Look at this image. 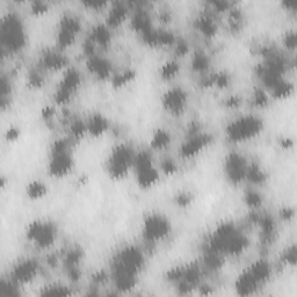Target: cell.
<instances>
[{"instance_id": "6da1fadb", "label": "cell", "mask_w": 297, "mask_h": 297, "mask_svg": "<svg viewBox=\"0 0 297 297\" xmlns=\"http://www.w3.org/2000/svg\"><path fill=\"white\" fill-rule=\"evenodd\" d=\"M143 264V253L137 247L129 246L120 251L113 262V278L116 287L121 290L134 287Z\"/></svg>"}, {"instance_id": "7a4b0ae2", "label": "cell", "mask_w": 297, "mask_h": 297, "mask_svg": "<svg viewBox=\"0 0 297 297\" xmlns=\"http://www.w3.org/2000/svg\"><path fill=\"white\" fill-rule=\"evenodd\" d=\"M247 246V238L232 224H223L214 232L209 244V250L217 253L237 254Z\"/></svg>"}, {"instance_id": "3957f363", "label": "cell", "mask_w": 297, "mask_h": 297, "mask_svg": "<svg viewBox=\"0 0 297 297\" xmlns=\"http://www.w3.org/2000/svg\"><path fill=\"white\" fill-rule=\"evenodd\" d=\"M3 47L9 51H18L26 42L25 29L18 15L9 14L3 19L0 28Z\"/></svg>"}, {"instance_id": "277c9868", "label": "cell", "mask_w": 297, "mask_h": 297, "mask_svg": "<svg viewBox=\"0 0 297 297\" xmlns=\"http://www.w3.org/2000/svg\"><path fill=\"white\" fill-rule=\"evenodd\" d=\"M260 130H262V121L259 119L254 116H243L229 124L227 132L231 140L240 142L254 137Z\"/></svg>"}, {"instance_id": "5b68a950", "label": "cell", "mask_w": 297, "mask_h": 297, "mask_svg": "<svg viewBox=\"0 0 297 297\" xmlns=\"http://www.w3.org/2000/svg\"><path fill=\"white\" fill-rule=\"evenodd\" d=\"M135 156L131 148L127 145L116 146L112 151L108 159V171L113 178H122L126 175L131 166H134Z\"/></svg>"}, {"instance_id": "8992f818", "label": "cell", "mask_w": 297, "mask_h": 297, "mask_svg": "<svg viewBox=\"0 0 297 297\" xmlns=\"http://www.w3.org/2000/svg\"><path fill=\"white\" fill-rule=\"evenodd\" d=\"M72 157L69 150V143L61 139L55 143L53 155L50 158L49 170L55 176H64L69 173L72 167Z\"/></svg>"}, {"instance_id": "52a82bcc", "label": "cell", "mask_w": 297, "mask_h": 297, "mask_svg": "<svg viewBox=\"0 0 297 297\" xmlns=\"http://www.w3.org/2000/svg\"><path fill=\"white\" fill-rule=\"evenodd\" d=\"M134 167L138 183L142 187H150L158 180V171L156 170L151 156L147 152H140L135 156Z\"/></svg>"}, {"instance_id": "ba28073f", "label": "cell", "mask_w": 297, "mask_h": 297, "mask_svg": "<svg viewBox=\"0 0 297 297\" xmlns=\"http://www.w3.org/2000/svg\"><path fill=\"white\" fill-rule=\"evenodd\" d=\"M27 237L39 247H49L56 238L55 227L48 222H34L28 227Z\"/></svg>"}, {"instance_id": "9c48e42d", "label": "cell", "mask_w": 297, "mask_h": 297, "mask_svg": "<svg viewBox=\"0 0 297 297\" xmlns=\"http://www.w3.org/2000/svg\"><path fill=\"white\" fill-rule=\"evenodd\" d=\"M170 232V223L162 215H150L144 222L143 236L147 242H159Z\"/></svg>"}, {"instance_id": "30bf717a", "label": "cell", "mask_w": 297, "mask_h": 297, "mask_svg": "<svg viewBox=\"0 0 297 297\" xmlns=\"http://www.w3.org/2000/svg\"><path fill=\"white\" fill-rule=\"evenodd\" d=\"M80 84V75L77 70L71 69L67 70L64 75L61 84H59L58 90L56 92V100L59 103H64L69 101L71 95L75 93Z\"/></svg>"}, {"instance_id": "8fae6325", "label": "cell", "mask_w": 297, "mask_h": 297, "mask_svg": "<svg viewBox=\"0 0 297 297\" xmlns=\"http://www.w3.org/2000/svg\"><path fill=\"white\" fill-rule=\"evenodd\" d=\"M80 29L79 20L71 15H66L64 17L61 21L58 29V44L63 48H66L73 43L76 36H77L78 31Z\"/></svg>"}, {"instance_id": "7c38bea8", "label": "cell", "mask_w": 297, "mask_h": 297, "mask_svg": "<svg viewBox=\"0 0 297 297\" xmlns=\"http://www.w3.org/2000/svg\"><path fill=\"white\" fill-rule=\"evenodd\" d=\"M247 164L245 162L243 156L238 154H230L226 159L224 168L228 178L232 182H239L246 176L247 173Z\"/></svg>"}, {"instance_id": "4fadbf2b", "label": "cell", "mask_w": 297, "mask_h": 297, "mask_svg": "<svg viewBox=\"0 0 297 297\" xmlns=\"http://www.w3.org/2000/svg\"><path fill=\"white\" fill-rule=\"evenodd\" d=\"M187 96L186 93L179 87H174L166 92L164 95L163 103L166 109L172 114H180L182 113L184 106H186Z\"/></svg>"}, {"instance_id": "5bb4252c", "label": "cell", "mask_w": 297, "mask_h": 297, "mask_svg": "<svg viewBox=\"0 0 297 297\" xmlns=\"http://www.w3.org/2000/svg\"><path fill=\"white\" fill-rule=\"evenodd\" d=\"M210 136L207 134H199V132H193L186 142L183 143L181 147V154L183 157H193L198 155L202 148L208 145L210 142Z\"/></svg>"}, {"instance_id": "9a60e30c", "label": "cell", "mask_w": 297, "mask_h": 297, "mask_svg": "<svg viewBox=\"0 0 297 297\" xmlns=\"http://www.w3.org/2000/svg\"><path fill=\"white\" fill-rule=\"evenodd\" d=\"M38 264H36L34 260L27 259L23 260L21 263H19L17 266H15L12 276H13L14 282L27 283L35 278L36 274H38Z\"/></svg>"}, {"instance_id": "2e32d148", "label": "cell", "mask_w": 297, "mask_h": 297, "mask_svg": "<svg viewBox=\"0 0 297 297\" xmlns=\"http://www.w3.org/2000/svg\"><path fill=\"white\" fill-rule=\"evenodd\" d=\"M87 65L92 73L98 76L99 78L108 77L112 70L110 64L106 58L100 57V56H95V55L90 56V61H88Z\"/></svg>"}, {"instance_id": "e0dca14e", "label": "cell", "mask_w": 297, "mask_h": 297, "mask_svg": "<svg viewBox=\"0 0 297 297\" xmlns=\"http://www.w3.org/2000/svg\"><path fill=\"white\" fill-rule=\"evenodd\" d=\"M131 25L134 27V29L139 31L143 36L154 29V27L151 25L150 18H148L146 12H144L143 10L136 12L131 19Z\"/></svg>"}, {"instance_id": "ac0fdd59", "label": "cell", "mask_w": 297, "mask_h": 297, "mask_svg": "<svg viewBox=\"0 0 297 297\" xmlns=\"http://www.w3.org/2000/svg\"><path fill=\"white\" fill-rule=\"evenodd\" d=\"M108 128L107 120L101 115H94L93 118L90 120L87 126V130H90L92 135L99 136L103 134Z\"/></svg>"}, {"instance_id": "d6986e66", "label": "cell", "mask_w": 297, "mask_h": 297, "mask_svg": "<svg viewBox=\"0 0 297 297\" xmlns=\"http://www.w3.org/2000/svg\"><path fill=\"white\" fill-rule=\"evenodd\" d=\"M127 15V9L126 6L123 5L121 3L115 4V5L112 7V10L109 12V17H108V23L109 26L115 27L120 25L122 22V20L126 18Z\"/></svg>"}, {"instance_id": "ffe728a7", "label": "cell", "mask_w": 297, "mask_h": 297, "mask_svg": "<svg viewBox=\"0 0 297 297\" xmlns=\"http://www.w3.org/2000/svg\"><path fill=\"white\" fill-rule=\"evenodd\" d=\"M91 40L94 44H100V46L106 47L110 41V33L109 29L106 26H98L95 27L92 31Z\"/></svg>"}, {"instance_id": "44dd1931", "label": "cell", "mask_w": 297, "mask_h": 297, "mask_svg": "<svg viewBox=\"0 0 297 297\" xmlns=\"http://www.w3.org/2000/svg\"><path fill=\"white\" fill-rule=\"evenodd\" d=\"M65 58L57 53H47L43 56V64L49 69H59L65 65Z\"/></svg>"}, {"instance_id": "7402d4cb", "label": "cell", "mask_w": 297, "mask_h": 297, "mask_svg": "<svg viewBox=\"0 0 297 297\" xmlns=\"http://www.w3.org/2000/svg\"><path fill=\"white\" fill-rule=\"evenodd\" d=\"M198 27L204 35L212 36L215 34V30H216L215 22L212 21V19L210 17H207V15H204V17L200 18L198 20Z\"/></svg>"}, {"instance_id": "603a6c76", "label": "cell", "mask_w": 297, "mask_h": 297, "mask_svg": "<svg viewBox=\"0 0 297 297\" xmlns=\"http://www.w3.org/2000/svg\"><path fill=\"white\" fill-rule=\"evenodd\" d=\"M170 143V135L165 130H158L152 138L151 145L155 148H163Z\"/></svg>"}, {"instance_id": "cb8c5ba5", "label": "cell", "mask_w": 297, "mask_h": 297, "mask_svg": "<svg viewBox=\"0 0 297 297\" xmlns=\"http://www.w3.org/2000/svg\"><path fill=\"white\" fill-rule=\"evenodd\" d=\"M246 176L251 180L252 182H254V183L263 182L264 179H265L263 171L260 170V167L256 166V165H251V166L247 167Z\"/></svg>"}, {"instance_id": "d4e9b609", "label": "cell", "mask_w": 297, "mask_h": 297, "mask_svg": "<svg viewBox=\"0 0 297 297\" xmlns=\"http://www.w3.org/2000/svg\"><path fill=\"white\" fill-rule=\"evenodd\" d=\"M46 191V187L41 182H33L28 186V194L31 198H40V196L44 195Z\"/></svg>"}, {"instance_id": "484cf974", "label": "cell", "mask_w": 297, "mask_h": 297, "mask_svg": "<svg viewBox=\"0 0 297 297\" xmlns=\"http://www.w3.org/2000/svg\"><path fill=\"white\" fill-rule=\"evenodd\" d=\"M176 72H178V64L174 62H170V63H166L165 65L163 66L162 76L164 78L170 79L172 77H174Z\"/></svg>"}, {"instance_id": "4316f807", "label": "cell", "mask_w": 297, "mask_h": 297, "mask_svg": "<svg viewBox=\"0 0 297 297\" xmlns=\"http://www.w3.org/2000/svg\"><path fill=\"white\" fill-rule=\"evenodd\" d=\"M193 66L198 71H204L208 66V59L203 54H199L194 57V62H193Z\"/></svg>"}, {"instance_id": "83f0119b", "label": "cell", "mask_w": 297, "mask_h": 297, "mask_svg": "<svg viewBox=\"0 0 297 297\" xmlns=\"http://www.w3.org/2000/svg\"><path fill=\"white\" fill-rule=\"evenodd\" d=\"M69 294L70 292L66 290V288L61 287V286L49 287L46 291H44V295H48V296H64Z\"/></svg>"}, {"instance_id": "f1b7e54d", "label": "cell", "mask_w": 297, "mask_h": 297, "mask_svg": "<svg viewBox=\"0 0 297 297\" xmlns=\"http://www.w3.org/2000/svg\"><path fill=\"white\" fill-rule=\"evenodd\" d=\"M132 75L130 71L128 72H123V73H120L118 76H115L114 77V84L115 85H124V84H127L129 80H131L132 78Z\"/></svg>"}, {"instance_id": "f546056e", "label": "cell", "mask_w": 297, "mask_h": 297, "mask_svg": "<svg viewBox=\"0 0 297 297\" xmlns=\"http://www.w3.org/2000/svg\"><path fill=\"white\" fill-rule=\"evenodd\" d=\"M246 202H247V204H250V206H252V207L259 206L260 202H262V198H260V195L258 194V193L248 192L246 194Z\"/></svg>"}, {"instance_id": "4dcf8cb0", "label": "cell", "mask_w": 297, "mask_h": 297, "mask_svg": "<svg viewBox=\"0 0 297 297\" xmlns=\"http://www.w3.org/2000/svg\"><path fill=\"white\" fill-rule=\"evenodd\" d=\"M162 167H163V170L166 172V173H173V172L175 171V165L171 159H165V162L163 163Z\"/></svg>"}, {"instance_id": "1f68e13d", "label": "cell", "mask_w": 297, "mask_h": 297, "mask_svg": "<svg viewBox=\"0 0 297 297\" xmlns=\"http://www.w3.org/2000/svg\"><path fill=\"white\" fill-rule=\"evenodd\" d=\"M254 101H255L256 105L262 106V105H264L265 102L267 101V96H266V94L264 93L263 91H256V92H255Z\"/></svg>"}, {"instance_id": "d6a6232c", "label": "cell", "mask_w": 297, "mask_h": 297, "mask_svg": "<svg viewBox=\"0 0 297 297\" xmlns=\"http://www.w3.org/2000/svg\"><path fill=\"white\" fill-rule=\"evenodd\" d=\"M286 260L288 263L295 264V262H296V248L295 247L289 248L288 252H287V255H286Z\"/></svg>"}, {"instance_id": "836d02e7", "label": "cell", "mask_w": 297, "mask_h": 297, "mask_svg": "<svg viewBox=\"0 0 297 297\" xmlns=\"http://www.w3.org/2000/svg\"><path fill=\"white\" fill-rule=\"evenodd\" d=\"M286 44L288 48H295L296 47V35L294 33H290L287 35Z\"/></svg>"}, {"instance_id": "e575fe53", "label": "cell", "mask_w": 297, "mask_h": 297, "mask_svg": "<svg viewBox=\"0 0 297 297\" xmlns=\"http://www.w3.org/2000/svg\"><path fill=\"white\" fill-rule=\"evenodd\" d=\"M46 10H47V5L44 3H41V2L34 3L33 11L36 12V13H41V12H44Z\"/></svg>"}]
</instances>
